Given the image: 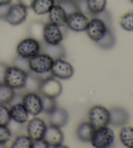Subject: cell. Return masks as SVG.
I'll return each mask as SVG.
<instances>
[{"label": "cell", "instance_id": "obj_1", "mask_svg": "<svg viewBox=\"0 0 133 148\" xmlns=\"http://www.w3.org/2000/svg\"><path fill=\"white\" fill-rule=\"evenodd\" d=\"M28 73L17 66H7L4 76V83L14 90L24 88Z\"/></svg>", "mask_w": 133, "mask_h": 148}, {"label": "cell", "instance_id": "obj_2", "mask_svg": "<svg viewBox=\"0 0 133 148\" xmlns=\"http://www.w3.org/2000/svg\"><path fill=\"white\" fill-rule=\"evenodd\" d=\"M54 60L45 53H39L29 59L28 63L30 71L35 75H42L49 73L52 70Z\"/></svg>", "mask_w": 133, "mask_h": 148}, {"label": "cell", "instance_id": "obj_3", "mask_svg": "<svg viewBox=\"0 0 133 148\" xmlns=\"http://www.w3.org/2000/svg\"><path fill=\"white\" fill-rule=\"evenodd\" d=\"M114 138L113 130L108 126H105L95 129L90 142L94 147L107 148L111 146Z\"/></svg>", "mask_w": 133, "mask_h": 148}, {"label": "cell", "instance_id": "obj_4", "mask_svg": "<svg viewBox=\"0 0 133 148\" xmlns=\"http://www.w3.org/2000/svg\"><path fill=\"white\" fill-rule=\"evenodd\" d=\"M42 47L39 40L33 37H27L22 40L16 47V52L19 57L29 59L40 52Z\"/></svg>", "mask_w": 133, "mask_h": 148}, {"label": "cell", "instance_id": "obj_5", "mask_svg": "<svg viewBox=\"0 0 133 148\" xmlns=\"http://www.w3.org/2000/svg\"><path fill=\"white\" fill-rule=\"evenodd\" d=\"M89 122L96 129L108 126L110 123V112L102 105H94L88 112Z\"/></svg>", "mask_w": 133, "mask_h": 148}, {"label": "cell", "instance_id": "obj_6", "mask_svg": "<svg viewBox=\"0 0 133 148\" xmlns=\"http://www.w3.org/2000/svg\"><path fill=\"white\" fill-rule=\"evenodd\" d=\"M109 29L108 25L103 19L95 17L89 21L86 32L89 38L97 42L105 35Z\"/></svg>", "mask_w": 133, "mask_h": 148}, {"label": "cell", "instance_id": "obj_7", "mask_svg": "<svg viewBox=\"0 0 133 148\" xmlns=\"http://www.w3.org/2000/svg\"><path fill=\"white\" fill-rule=\"evenodd\" d=\"M58 25L52 22L44 24L42 32V39L47 45H59L64 39V34Z\"/></svg>", "mask_w": 133, "mask_h": 148}, {"label": "cell", "instance_id": "obj_8", "mask_svg": "<svg viewBox=\"0 0 133 148\" xmlns=\"http://www.w3.org/2000/svg\"><path fill=\"white\" fill-rule=\"evenodd\" d=\"M62 91V84L54 77H47L41 82L39 92L42 95L57 98Z\"/></svg>", "mask_w": 133, "mask_h": 148}, {"label": "cell", "instance_id": "obj_9", "mask_svg": "<svg viewBox=\"0 0 133 148\" xmlns=\"http://www.w3.org/2000/svg\"><path fill=\"white\" fill-rule=\"evenodd\" d=\"M51 73L54 77L61 80H68L73 76L74 69L67 61L62 58H58L54 60Z\"/></svg>", "mask_w": 133, "mask_h": 148}, {"label": "cell", "instance_id": "obj_10", "mask_svg": "<svg viewBox=\"0 0 133 148\" xmlns=\"http://www.w3.org/2000/svg\"><path fill=\"white\" fill-rule=\"evenodd\" d=\"M90 20L81 11H75L68 15L66 26L75 32H85Z\"/></svg>", "mask_w": 133, "mask_h": 148}, {"label": "cell", "instance_id": "obj_11", "mask_svg": "<svg viewBox=\"0 0 133 148\" xmlns=\"http://www.w3.org/2000/svg\"><path fill=\"white\" fill-rule=\"evenodd\" d=\"M22 104L30 115L36 116L42 112V101L41 96L36 92H29L22 98Z\"/></svg>", "mask_w": 133, "mask_h": 148}, {"label": "cell", "instance_id": "obj_12", "mask_svg": "<svg viewBox=\"0 0 133 148\" xmlns=\"http://www.w3.org/2000/svg\"><path fill=\"white\" fill-rule=\"evenodd\" d=\"M27 7L21 3H16L11 5L9 11L5 20L12 25L22 24L27 19Z\"/></svg>", "mask_w": 133, "mask_h": 148}, {"label": "cell", "instance_id": "obj_13", "mask_svg": "<svg viewBox=\"0 0 133 148\" xmlns=\"http://www.w3.org/2000/svg\"><path fill=\"white\" fill-rule=\"evenodd\" d=\"M46 129L47 125L45 121L41 118L37 117L31 119L27 125L28 136L33 141L42 139Z\"/></svg>", "mask_w": 133, "mask_h": 148}, {"label": "cell", "instance_id": "obj_14", "mask_svg": "<svg viewBox=\"0 0 133 148\" xmlns=\"http://www.w3.org/2000/svg\"><path fill=\"white\" fill-rule=\"evenodd\" d=\"M43 139L48 143L50 147H58L62 145L64 134L59 127L50 125L47 127Z\"/></svg>", "mask_w": 133, "mask_h": 148}, {"label": "cell", "instance_id": "obj_15", "mask_svg": "<svg viewBox=\"0 0 133 148\" xmlns=\"http://www.w3.org/2000/svg\"><path fill=\"white\" fill-rule=\"evenodd\" d=\"M110 112V123L114 127H122L129 120V115L126 110L120 107H115Z\"/></svg>", "mask_w": 133, "mask_h": 148}, {"label": "cell", "instance_id": "obj_16", "mask_svg": "<svg viewBox=\"0 0 133 148\" xmlns=\"http://www.w3.org/2000/svg\"><path fill=\"white\" fill-rule=\"evenodd\" d=\"M68 14L63 7L58 3H55L49 12L50 22L60 27H66Z\"/></svg>", "mask_w": 133, "mask_h": 148}, {"label": "cell", "instance_id": "obj_17", "mask_svg": "<svg viewBox=\"0 0 133 148\" xmlns=\"http://www.w3.org/2000/svg\"><path fill=\"white\" fill-rule=\"evenodd\" d=\"M12 120L18 124H24L29 119V114L22 103H16L9 109Z\"/></svg>", "mask_w": 133, "mask_h": 148}, {"label": "cell", "instance_id": "obj_18", "mask_svg": "<svg viewBox=\"0 0 133 148\" xmlns=\"http://www.w3.org/2000/svg\"><path fill=\"white\" fill-rule=\"evenodd\" d=\"M69 119L68 112L64 108H56L50 114V125L61 128L67 124Z\"/></svg>", "mask_w": 133, "mask_h": 148}, {"label": "cell", "instance_id": "obj_19", "mask_svg": "<svg viewBox=\"0 0 133 148\" xmlns=\"http://www.w3.org/2000/svg\"><path fill=\"white\" fill-rule=\"evenodd\" d=\"M54 0H35L31 8L38 15L49 13L55 4Z\"/></svg>", "mask_w": 133, "mask_h": 148}, {"label": "cell", "instance_id": "obj_20", "mask_svg": "<svg viewBox=\"0 0 133 148\" xmlns=\"http://www.w3.org/2000/svg\"><path fill=\"white\" fill-rule=\"evenodd\" d=\"M95 129L90 122H83L77 127V135L79 139L82 141L90 142Z\"/></svg>", "mask_w": 133, "mask_h": 148}, {"label": "cell", "instance_id": "obj_21", "mask_svg": "<svg viewBox=\"0 0 133 148\" xmlns=\"http://www.w3.org/2000/svg\"><path fill=\"white\" fill-rule=\"evenodd\" d=\"M14 89L5 83H0V104H7L11 103L15 98Z\"/></svg>", "mask_w": 133, "mask_h": 148}, {"label": "cell", "instance_id": "obj_22", "mask_svg": "<svg viewBox=\"0 0 133 148\" xmlns=\"http://www.w3.org/2000/svg\"><path fill=\"white\" fill-rule=\"evenodd\" d=\"M87 9L91 14H100L105 11L107 0H86Z\"/></svg>", "mask_w": 133, "mask_h": 148}, {"label": "cell", "instance_id": "obj_23", "mask_svg": "<svg viewBox=\"0 0 133 148\" xmlns=\"http://www.w3.org/2000/svg\"><path fill=\"white\" fill-rule=\"evenodd\" d=\"M120 141L125 146L133 148V127L125 126L119 131Z\"/></svg>", "mask_w": 133, "mask_h": 148}, {"label": "cell", "instance_id": "obj_24", "mask_svg": "<svg viewBox=\"0 0 133 148\" xmlns=\"http://www.w3.org/2000/svg\"><path fill=\"white\" fill-rule=\"evenodd\" d=\"M45 53L50 56L53 60L62 58L65 56V50L62 45H47L45 47Z\"/></svg>", "mask_w": 133, "mask_h": 148}, {"label": "cell", "instance_id": "obj_25", "mask_svg": "<svg viewBox=\"0 0 133 148\" xmlns=\"http://www.w3.org/2000/svg\"><path fill=\"white\" fill-rule=\"evenodd\" d=\"M33 140L26 135L17 136L11 145L12 148H33Z\"/></svg>", "mask_w": 133, "mask_h": 148}, {"label": "cell", "instance_id": "obj_26", "mask_svg": "<svg viewBox=\"0 0 133 148\" xmlns=\"http://www.w3.org/2000/svg\"><path fill=\"white\" fill-rule=\"evenodd\" d=\"M99 47L104 49H109L112 48L116 43V38L111 29H109L105 35L96 42Z\"/></svg>", "mask_w": 133, "mask_h": 148}, {"label": "cell", "instance_id": "obj_27", "mask_svg": "<svg viewBox=\"0 0 133 148\" xmlns=\"http://www.w3.org/2000/svg\"><path fill=\"white\" fill-rule=\"evenodd\" d=\"M42 101V112L50 114L57 108V102L55 98L44 95L41 96Z\"/></svg>", "mask_w": 133, "mask_h": 148}, {"label": "cell", "instance_id": "obj_28", "mask_svg": "<svg viewBox=\"0 0 133 148\" xmlns=\"http://www.w3.org/2000/svg\"><path fill=\"white\" fill-rule=\"evenodd\" d=\"M123 29L127 32H133V11H129L123 15L119 20Z\"/></svg>", "mask_w": 133, "mask_h": 148}, {"label": "cell", "instance_id": "obj_29", "mask_svg": "<svg viewBox=\"0 0 133 148\" xmlns=\"http://www.w3.org/2000/svg\"><path fill=\"white\" fill-rule=\"evenodd\" d=\"M42 80L38 78L37 76L28 74L26 85H25V88H27L31 92H35L36 91H38L39 92L40 86Z\"/></svg>", "mask_w": 133, "mask_h": 148}, {"label": "cell", "instance_id": "obj_30", "mask_svg": "<svg viewBox=\"0 0 133 148\" xmlns=\"http://www.w3.org/2000/svg\"><path fill=\"white\" fill-rule=\"evenodd\" d=\"M11 121L9 109L5 104H0V125L8 126Z\"/></svg>", "mask_w": 133, "mask_h": 148}, {"label": "cell", "instance_id": "obj_31", "mask_svg": "<svg viewBox=\"0 0 133 148\" xmlns=\"http://www.w3.org/2000/svg\"><path fill=\"white\" fill-rule=\"evenodd\" d=\"M58 3L63 7V9L65 10L68 15L72 13V12L79 11L76 1H70V0H62Z\"/></svg>", "mask_w": 133, "mask_h": 148}, {"label": "cell", "instance_id": "obj_32", "mask_svg": "<svg viewBox=\"0 0 133 148\" xmlns=\"http://www.w3.org/2000/svg\"><path fill=\"white\" fill-rule=\"evenodd\" d=\"M12 137L11 130L7 126L0 125V145H5Z\"/></svg>", "mask_w": 133, "mask_h": 148}, {"label": "cell", "instance_id": "obj_33", "mask_svg": "<svg viewBox=\"0 0 133 148\" xmlns=\"http://www.w3.org/2000/svg\"><path fill=\"white\" fill-rule=\"evenodd\" d=\"M44 24L41 22H34L31 25L30 30L35 39L38 40V37H41L42 38V32Z\"/></svg>", "mask_w": 133, "mask_h": 148}, {"label": "cell", "instance_id": "obj_34", "mask_svg": "<svg viewBox=\"0 0 133 148\" xmlns=\"http://www.w3.org/2000/svg\"><path fill=\"white\" fill-rule=\"evenodd\" d=\"M11 5V4L0 5V19H5L6 16H7V14H8Z\"/></svg>", "mask_w": 133, "mask_h": 148}, {"label": "cell", "instance_id": "obj_35", "mask_svg": "<svg viewBox=\"0 0 133 148\" xmlns=\"http://www.w3.org/2000/svg\"><path fill=\"white\" fill-rule=\"evenodd\" d=\"M50 145L43 138L33 141V148H48Z\"/></svg>", "mask_w": 133, "mask_h": 148}, {"label": "cell", "instance_id": "obj_36", "mask_svg": "<svg viewBox=\"0 0 133 148\" xmlns=\"http://www.w3.org/2000/svg\"><path fill=\"white\" fill-rule=\"evenodd\" d=\"M7 65L3 63H0V83H4V76Z\"/></svg>", "mask_w": 133, "mask_h": 148}, {"label": "cell", "instance_id": "obj_37", "mask_svg": "<svg viewBox=\"0 0 133 148\" xmlns=\"http://www.w3.org/2000/svg\"><path fill=\"white\" fill-rule=\"evenodd\" d=\"M34 1L35 0H18V2L27 8H31Z\"/></svg>", "mask_w": 133, "mask_h": 148}, {"label": "cell", "instance_id": "obj_38", "mask_svg": "<svg viewBox=\"0 0 133 148\" xmlns=\"http://www.w3.org/2000/svg\"><path fill=\"white\" fill-rule=\"evenodd\" d=\"M12 0H0V5L11 4Z\"/></svg>", "mask_w": 133, "mask_h": 148}, {"label": "cell", "instance_id": "obj_39", "mask_svg": "<svg viewBox=\"0 0 133 148\" xmlns=\"http://www.w3.org/2000/svg\"><path fill=\"white\" fill-rule=\"evenodd\" d=\"M54 1H55V3H59L60 1H62V0H54Z\"/></svg>", "mask_w": 133, "mask_h": 148}, {"label": "cell", "instance_id": "obj_40", "mask_svg": "<svg viewBox=\"0 0 133 148\" xmlns=\"http://www.w3.org/2000/svg\"><path fill=\"white\" fill-rule=\"evenodd\" d=\"M70 1H77V0H70Z\"/></svg>", "mask_w": 133, "mask_h": 148}, {"label": "cell", "instance_id": "obj_41", "mask_svg": "<svg viewBox=\"0 0 133 148\" xmlns=\"http://www.w3.org/2000/svg\"><path fill=\"white\" fill-rule=\"evenodd\" d=\"M130 1H131V3H133V0H130Z\"/></svg>", "mask_w": 133, "mask_h": 148}]
</instances>
